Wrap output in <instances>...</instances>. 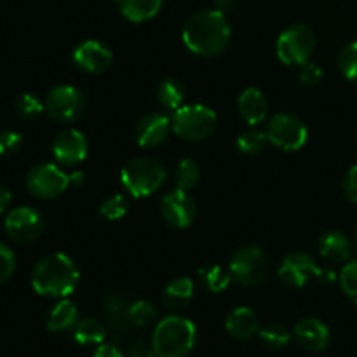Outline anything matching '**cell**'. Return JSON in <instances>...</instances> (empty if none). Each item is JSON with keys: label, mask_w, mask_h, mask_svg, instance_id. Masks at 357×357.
Masks as SVG:
<instances>
[{"label": "cell", "mask_w": 357, "mask_h": 357, "mask_svg": "<svg viewBox=\"0 0 357 357\" xmlns=\"http://www.w3.org/2000/svg\"><path fill=\"white\" fill-rule=\"evenodd\" d=\"M278 58L284 65L302 66L316 49V35L312 28L303 23L291 24L278 38Z\"/></svg>", "instance_id": "cell-6"}, {"label": "cell", "mask_w": 357, "mask_h": 357, "mask_svg": "<svg viewBox=\"0 0 357 357\" xmlns=\"http://www.w3.org/2000/svg\"><path fill=\"white\" fill-rule=\"evenodd\" d=\"M171 131H173L171 119L160 112H152L139 119L136 126V142L143 149H155L166 142Z\"/></svg>", "instance_id": "cell-16"}, {"label": "cell", "mask_w": 357, "mask_h": 357, "mask_svg": "<svg viewBox=\"0 0 357 357\" xmlns=\"http://www.w3.org/2000/svg\"><path fill=\"white\" fill-rule=\"evenodd\" d=\"M201 279L204 282L206 288L213 293H222L232 282V275L229 271H225L220 265H211V267H206L201 271Z\"/></svg>", "instance_id": "cell-28"}, {"label": "cell", "mask_w": 357, "mask_h": 357, "mask_svg": "<svg viewBox=\"0 0 357 357\" xmlns=\"http://www.w3.org/2000/svg\"><path fill=\"white\" fill-rule=\"evenodd\" d=\"M237 108L244 121L250 126H257L265 121L268 112V103L265 94L258 87H248L241 93L237 100Z\"/></svg>", "instance_id": "cell-19"}, {"label": "cell", "mask_w": 357, "mask_h": 357, "mask_svg": "<svg viewBox=\"0 0 357 357\" xmlns=\"http://www.w3.org/2000/svg\"><path fill=\"white\" fill-rule=\"evenodd\" d=\"M298 77H300V82H302L303 86L314 87L323 80V70H321L316 63L307 61L300 66Z\"/></svg>", "instance_id": "cell-38"}, {"label": "cell", "mask_w": 357, "mask_h": 357, "mask_svg": "<svg viewBox=\"0 0 357 357\" xmlns=\"http://www.w3.org/2000/svg\"><path fill=\"white\" fill-rule=\"evenodd\" d=\"M129 211V202L124 195L114 194L105 199L100 206V215L108 222H117L122 220Z\"/></svg>", "instance_id": "cell-31"}, {"label": "cell", "mask_w": 357, "mask_h": 357, "mask_svg": "<svg viewBox=\"0 0 357 357\" xmlns=\"http://www.w3.org/2000/svg\"><path fill=\"white\" fill-rule=\"evenodd\" d=\"M45 112L52 121L68 124L77 121L86 110V98L82 91L73 86H56L45 96Z\"/></svg>", "instance_id": "cell-9"}, {"label": "cell", "mask_w": 357, "mask_h": 357, "mask_svg": "<svg viewBox=\"0 0 357 357\" xmlns=\"http://www.w3.org/2000/svg\"><path fill=\"white\" fill-rule=\"evenodd\" d=\"M14 108H16V114L20 115L23 121H33V119H37L38 115L45 110L44 103L30 93L21 94L16 100V103H14Z\"/></svg>", "instance_id": "cell-33"}, {"label": "cell", "mask_w": 357, "mask_h": 357, "mask_svg": "<svg viewBox=\"0 0 357 357\" xmlns=\"http://www.w3.org/2000/svg\"><path fill=\"white\" fill-rule=\"evenodd\" d=\"M16 271V255L9 246L0 243V284L9 281Z\"/></svg>", "instance_id": "cell-36"}, {"label": "cell", "mask_w": 357, "mask_h": 357, "mask_svg": "<svg viewBox=\"0 0 357 357\" xmlns=\"http://www.w3.org/2000/svg\"><path fill=\"white\" fill-rule=\"evenodd\" d=\"M70 176V185L75 183V185H80L84 181V173H72L68 174Z\"/></svg>", "instance_id": "cell-44"}, {"label": "cell", "mask_w": 357, "mask_h": 357, "mask_svg": "<svg viewBox=\"0 0 357 357\" xmlns=\"http://www.w3.org/2000/svg\"><path fill=\"white\" fill-rule=\"evenodd\" d=\"M10 202H13V194L6 185L0 183V213H6L9 209Z\"/></svg>", "instance_id": "cell-42"}, {"label": "cell", "mask_w": 357, "mask_h": 357, "mask_svg": "<svg viewBox=\"0 0 357 357\" xmlns=\"http://www.w3.org/2000/svg\"><path fill=\"white\" fill-rule=\"evenodd\" d=\"M87 150H89L87 139L79 129H66V131L59 132L52 143L54 159L63 166L80 164L87 157Z\"/></svg>", "instance_id": "cell-15"}, {"label": "cell", "mask_w": 357, "mask_h": 357, "mask_svg": "<svg viewBox=\"0 0 357 357\" xmlns=\"http://www.w3.org/2000/svg\"><path fill=\"white\" fill-rule=\"evenodd\" d=\"M166 167L152 157H138L122 167L121 183L132 197L143 199L155 194L166 181Z\"/></svg>", "instance_id": "cell-4"}, {"label": "cell", "mask_w": 357, "mask_h": 357, "mask_svg": "<svg viewBox=\"0 0 357 357\" xmlns=\"http://www.w3.org/2000/svg\"><path fill=\"white\" fill-rule=\"evenodd\" d=\"M356 244H357V230H356Z\"/></svg>", "instance_id": "cell-45"}, {"label": "cell", "mask_w": 357, "mask_h": 357, "mask_svg": "<svg viewBox=\"0 0 357 357\" xmlns=\"http://www.w3.org/2000/svg\"><path fill=\"white\" fill-rule=\"evenodd\" d=\"M232 28L225 13L218 9L201 10L187 20L181 30V38L187 49L202 58L222 54L230 44Z\"/></svg>", "instance_id": "cell-1"}, {"label": "cell", "mask_w": 357, "mask_h": 357, "mask_svg": "<svg viewBox=\"0 0 357 357\" xmlns=\"http://www.w3.org/2000/svg\"><path fill=\"white\" fill-rule=\"evenodd\" d=\"M267 135L265 132L257 131V129H250V131H244L243 135L237 138V149L241 150L246 155H258L261 150L265 149V143H267Z\"/></svg>", "instance_id": "cell-32"}, {"label": "cell", "mask_w": 357, "mask_h": 357, "mask_svg": "<svg viewBox=\"0 0 357 357\" xmlns=\"http://www.w3.org/2000/svg\"><path fill=\"white\" fill-rule=\"evenodd\" d=\"M344 194L351 202H357V164L347 171L344 178Z\"/></svg>", "instance_id": "cell-39"}, {"label": "cell", "mask_w": 357, "mask_h": 357, "mask_svg": "<svg viewBox=\"0 0 357 357\" xmlns=\"http://www.w3.org/2000/svg\"><path fill=\"white\" fill-rule=\"evenodd\" d=\"M229 272L237 284L257 286L267 279V257L258 246H244L230 258Z\"/></svg>", "instance_id": "cell-7"}, {"label": "cell", "mask_w": 357, "mask_h": 357, "mask_svg": "<svg viewBox=\"0 0 357 357\" xmlns=\"http://www.w3.org/2000/svg\"><path fill=\"white\" fill-rule=\"evenodd\" d=\"M93 357H124L122 356L121 349L114 344H101L98 345L96 352H94Z\"/></svg>", "instance_id": "cell-41"}, {"label": "cell", "mask_w": 357, "mask_h": 357, "mask_svg": "<svg viewBox=\"0 0 357 357\" xmlns=\"http://www.w3.org/2000/svg\"><path fill=\"white\" fill-rule=\"evenodd\" d=\"M225 330L236 340H250L260 331L257 314L248 307H237L230 310L225 319Z\"/></svg>", "instance_id": "cell-18"}, {"label": "cell", "mask_w": 357, "mask_h": 357, "mask_svg": "<svg viewBox=\"0 0 357 357\" xmlns=\"http://www.w3.org/2000/svg\"><path fill=\"white\" fill-rule=\"evenodd\" d=\"M122 16L132 23H143L159 14L162 0H115Z\"/></svg>", "instance_id": "cell-23"}, {"label": "cell", "mask_w": 357, "mask_h": 357, "mask_svg": "<svg viewBox=\"0 0 357 357\" xmlns=\"http://www.w3.org/2000/svg\"><path fill=\"white\" fill-rule=\"evenodd\" d=\"M160 213L162 218L169 223L173 229H187L194 223L195 215H197V208L195 202L187 190H178L169 192L166 197L160 202Z\"/></svg>", "instance_id": "cell-13"}, {"label": "cell", "mask_w": 357, "mask_h": 357, "mask_svg": "<svg viewBox=\"0 0 357 357\" xmlns=\"http://www.w3.org/2000/svg\"><path fill=\"white\" fill-rule=\"evenodd\" d=\"M267 139L284 152H296L309 138L305 124L291 114H275L267 124Z\"/></svg>", "instance_id": "cell-8"}, {"label": "cell", "mask_w": 357, "mask_h": 357, "mask_svg": "<svg viewBox=\"0 0 357 357\" xmlns=\"http://www.w3.org/2000/svg\"><path fill=\"white\" fill-rule=\"evenodd\" d=\"M185 96H187V89H185V86L178 79H164L159 84V89H157L159 103L164 108H169L173 112L183 105Z\"/></svg>", "instance_id": "cell-25"}, {"label": "cell", "mask_w": 357, "mask_h": 357, "mask_svg": "<svg viewBox=\"0 0 357 357\" xmlns=\"http://www.w3.org/2000/svg\"><path fill=\"white\" fill-rule=\"evenodd\" d=\"M129 357H157L153 352L152 345H149L143 340L132 342L131 347H129Z\"/></svg>", "instance_id": "cell-40"}, {"label": "cell", "mask_w": 357, "mask_h": 357, "mask_svg": "<svg viewBox=\"0 0 357 357\" xmlns=\"http://www.w3.org/2000/svg\"><path fill=\"white\" fill-rule=\"evenodd\" d=\"M321 274H323V268L309 253H302V251L284 257L278 271L279 279L291 288H303L312 279H319Z\"/></svg>", "instance_id": "cell-11"}, {"label": "cell", "mask_w": 357, "mask_h": 357, "mask_svg": "<svg viewBox=\"0 0 357 357\" xmlns=\"http://www.w3.org/2000/svg\"><path fill=\"white\" fill-rule=\"evenodd\" d=\"M128 321L131 326L146 328L157 321V309L149 300H138L128 307Z\"/></svg>", "instance_id": "cell-27"}, {"label": "cell", "mask_w": 357, "mask_h": 357, "mask_svg": "<svg viewBox=\"0 0 357 357\" xmlns=\"http://www.w3.org/2000/svg\"><path fill=\"white\" fill-rule=\"evenodd\" d=\"M197 328L181 316L164 317L157 323L152 347L157 357H187L195 347Z\"/></svg>", "instance_id": "cell-3"}, {"label": "cell", "mask_w": 357, "mask_h": 357, "mask_svg": "<svg viewBox=\"0 0 357 357\" xmlns=\"http://www.w3.org/2000/svg\"><path fill=\"white\" fill-rule=\"evenodd\" d=\"M23 145V136L13 129L0 131V155H13Z\"/></svg>", "instance_id": "cell-37"}, {"label": "cell", "mask_w": 357, "mask_h": 357, "mask_svg": "<svg viewBox=\"0 0 357 357\" xmlns=\"http://www.w3.org/2000/svg\"><path fill=\"white\" fill-rule=\"evenodd\" d=\"M6 230L17 243H31L44 232V218L37 209L20 206L7 215Z\"/></svg>", "instance_id": "cell-12"}, {"label": "cell", "mask_w": 357, "mask_h": 357, "mask_svg": "<svg viewBox=\"0 0 357 357\" xmlns=\"http://www.w3.org/2000/svg\"><path fill=\"white\" fill-rule=\"evenodd\" d=\"M79 281V267L68 255L63 253L47 255L31 271V288L38 295L51 298L72 295Z\"/></svg>", "instance_id": "cell-2"}, {"label": "cell", "mask_w": 357, "mask_h": 357, "mask_svg": "<svg viewBox=\"0 0 357 357\" xmlns=\"http://www.w3.org/2000/svg\"><path fill=\"white\" fill-rule=\"evenodd\" d=\"M340 286L349 300L357 305V260L349 261L340 274Z\"/></svg>", "instance_id": "cell-35"}, {"label": "cell", "mask_w": 357, "mask_h": 357, "mask_svg": "<svg viewBox=\"0 0 357 357\" xmlns=\"http://www.w3.org/2000/svg\"><path fill=\"white\" fill-rule=\"evenodd\" d=\"M319 253L330 264H345L352 255V244L344 232L330 230L321 236Z\"/></svg>", "instance_id": "cell-20"}, {"label": "cell", "mask_w": 357, "mask_h": 357, "mask_svg": "<svg viewBox=\"0 0 357 357\" xmlns=\"http://www.w3.org/2000/svg\"><path fill=\"white\" fill-rule=\"evenodd\" d=\"M338 68L345 79L357 82V42L345 45L338 54Z\"/></svg>", "instance_id": "cell-34"}, {"label": "cell", "mask_w": 357, "mask_h": 357, "mask_svg": "<svg viewBox=\"0 0 357 357\" xmlns=\"http://www.w3.org/2000/svg\"><path fill=\"white\" fill-rule=\"evenodd\" d=\"M107 338V328L93 317L77 321L73 326V340L79 345H101Z\"/></svg>", "instance_id": "cell-24"}, {"label": "cell", "mask_w": 357, "mask_h": 357, "mask_svg": "<svg viewBox=\"0 0 357 357\" xmlns=\"http://www.w3.org/2000/svg\"><path fill=\"white\" fill-rule=\"evenodd\" d=\"M201 169L194 159H181L176 166V185L181 190H190L199 183Z\"/></svg>", "instance_id": "cell-30"}, {"label": "cell", "mask_w": 357, "mask_h": 357, "mask_svg": "<svg viewBox=\"0 0 357 357\" xmlns=\"http://www.w3.org/2000/svg\"><path fill=\"white\" fill-rule=\"evenodd\" d=\"M215 2V7L222 13H230V10L236 9L239 6L241 0H213Z\"/></svg>", "instance_id": "cell-43"}, {"label": "cell", "mask_w": 357, "mask_h": 357, "mask_svg": "<svg viewBox=\"0 0 357 357\" xmlns=\"http://www.w3.org/2000/svg\"><path fill=\"white\" fill-rule=\"evenodd\" d=\"M72 59L80 70L98 75V73H105L110 68L114 54L103 42L84 40L73 49Z\"/></svg>", "instance_id": "cell-14"}, {"label": "cell", "mask_w": 357, "mask_h": 357, "mask_svg": "<svg viewBox=\"0 0 357 357\" xmlns=\"http://www.w3.org/2000/svg\"><path fill=\"white\" fill-rule=\"evenodd\" d=\"M70 187V176L56 164L42 162L31 167L26 174V188L38 199L59 197Z\"/></svg>", "instance_id": "cell-10"}, {"label": "cell", "mask_w": 357, "mask_h": 357, "mask_svg": "<svg viewBox=\"0 0 357 357\" xmlns=\"http://www.w3.org/2000/svg\"><path fill=\"white\" fill-rule=\"evenodd\" d=\"M293 335H295V340L298 342L300 347L305 349L307 352H312V354L323 352L331 342L330 328L317 317H305V319L298 321L295 330H293Z\"/></svg>", "instance_id": "cell-17"}, {"label": "cell", "mask_w": 357, "mask_h": 357, "mask_svg": "<svg viewBox=\"0 0 357 357\" xmlns=\"http://www.w3.org/2000/svg\"><path fill=\"white\" fill-rule=\"evenodd\" d=\"M192 298H194V281L187 275L171 279L162 293V302L169 310L183 309L192 302Z\"/></svg>", "instance_id": "cell-21"}, {"label": "cell", "mask_w": 357, "mask_h": 357, "mask_svg": "<svg viewBox=\"0 0 357 357\" xmlns=\"http://www.w3.org/2000/svg\"><path fill=\"white\" fill-rule=\"evenodd\" d=\"M128 302L121 293H112L107 300H105L103 312L107 316V321L117 330H126L131 326L128 321Z\"/></svg>", "instance_id": "cell-26"}, {"label": "cell", "mask_w": 357, "mask_h": 357, "mask_svg": "<svg viewBox=\"0 0 357 357\" xmlns=\"http://www.w3.org/2000/svg\"><path fill=\"white\" fill-rule=\"evenodd\" d=\"M258 337L264 342L265 347L272 349V351H281L291 340V333L282 324H268V326L261 328L258 331Z\"/></svg>", "instance_id": "cell-29"}, {"label": "cell", "mask_w": 357, "mask_h": 357, "mask_svg": "<svg viewBox=\"0 0 357 357\" xmlns=\"http://www.w3.org/2000/svg\"><path fill=\"white\" fill-rule=\"evenodd\" d=\"M77 321H79V310H77L75 303L70 300H61L49 310L45 326L52 333H61V331L72 330Z\"/></svg>", "instance_id": "cell-22"}, {"label": "cell", "mask_w": 357, "mask_h": 357, "mask_svg": "<svg viewBox=\"0 0 357 357\" xmlns=\"http://www.w3.org/2000/svg\"><path fill=\"white\" fill-rule=\"evenodd\" d=\"M173 132L185 142H202L215 132L218 117L206 105H181L171 117Z\"/></svg>", "instance_id": "cell-5"}]
</instances>
